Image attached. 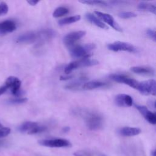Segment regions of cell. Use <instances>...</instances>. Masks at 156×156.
Returning <instances> with one entry per match:
<instances>
[{
  "instance_id": "cell-18",
  "label": "cell",
  "mask_w": 156,
  "mask_h": 156,
  "mask_svg": "<svg viewBox=\"0 0 156 156\" xmlns=\"http://www.w3.org/2000/svg\"><path fill=\"white\" fill-rule=\"evenodd\" d=\"M130 70L136 74L145 75V76H151L153 75L154 73V69L149 66H133L130 68Z\"/></svg>"
},
{
  "instance_id": "cell-30",
  "label": "cell",
  "mask_w": 156,
  "mask_h": 156,
  "mask_svg": "<svg viewBox=\"0 0 156 156\" xmlns=\"http://www.w3.org/2000/svg\"><path fill=\"white\" fill-rule=\"evenodd\" d=\"M146 32H147V35L151 38H152L153 40L156 41V31L152 29H148Z\"/></svg>"
},
{
  "instance_id": "cell-34",
  "label": "cell",
  "mask_w": 156,
  "mask_h": 156,
  "mask_svg": "<svg viewBox=\"0 0 156 156\" xmlns=\"http://www.w3.org/2000/svg\"><path fill=\"white\" fill-rule=\"evenodd\" d=\"M72 77L71 76H61L60 77V80H68V79H69Z\"/></svg>"
},
{
  "instance_id": "cell-10",
  "label": "cell",
  "mask_w": 156,
  "mask_h": 156,
  "mask_svg": "<svg viewBox=\"0 0 156 156\" xmlns=\"http://www.w3.org/2000/svg\"><path fill=\"white\" fill-rule=\"evenodd\" d=\"M5 85L10 90L12 94L15 96H18L19 94L21 82L18 78L15 76H9L6 79Z\"/></svg>"
},
{
  "instance_id": "cell-23",
  "label": "cell",
  "mask_w": 156,
  "mask_h": 156,
  "mask_svg": "<svg viewBox=\"0 0 156 156\" xmlns=\"http://www.w3.org/2000/svg\"><path fill=\"white\" fill-rule=\"evenodd\" d=\"M69 12V9L65 7H58L55 9L52 13V16L54 18L61 17L65 15H66Z\"/></svg>"
},
{
  "instance_id": "cell-7",
  "label": "cell",
  "mask_w": 156,
  "mask_h": 156,
  "mask_svg": "<svg viewBox=\"0 0 156 156\" xmlns=\"http://www.w3.org/2000/svg\"><path fill=\"white\" fill-rule=\"evenodd\" d=\"M107 48L109 50L115 52L127 51L129 52H136L137 51V49L132 44L120 41H115L108 44Z\"/></svg>"
},
{
  "instance_id": "cell-12",
  "label": "cell",
  "mask_w": 156,
  "mask_h": 156,
  "mask_svg": "<svg viewBox=\"0 0 156 156\" xmlns=\"http://www.w3.org/2000/svg\"><path fill=\"white\" fill-rule=\"evenodd\" d=\"M115 102L119 107H131L133 104V99L129 94H119L116 96Z\"/></svg>"
},
{
  "instance_id": "cell-14",
  "label": "cell",
  "mask_w": 156,
  "mask_h": 156,
  "mask_svg": "<svg viewBox=\"0 0 156 156\" xmlns=\"http://www.w3.org/2000/svg\"><path fill=\"white\" fill-rule=\"evenodd\" d=\"M37 32H27L20 35L16 38V42L20 43H30L37 41Z\"/></svg>"
},
{
  "instance_id": "cell-21",
  "label": "cell",
  "mask_w": 156,
  "mask_h": 156,
  "mask_svg": "<svg viewBox=\"0 0 156 156\" xmlns=\"http://www.w3.org/2000/svg\"><path fill=\"white\" fill-rule=\"evenodd\" d=\"M38 126V124L35 122H32V121H26L21 124L19 127H18V130L21 132H26L27 133L31 130L33 128Z\"/></svg>"
},
{
  "instance_id": "cell-1",
  "label": "cell",
  "mask_w": 156,
  "mask_h": 156,
  "mask_svg": "<svg viewBox=\"0 0 156 156\" xmlns=\"http://www.w3.org/2000/svg\"><path fill=\"white\" fill-rule=\"evenodd\" d=\"M96 48V45L93 43H88L85 45L73 46L69 48L71 55L74 58H89L91 56L90 51Z\"/></svg>"
},
{
  "instance_id": "cell-8",
  "label": "cell",
  "mask_w": 156,
  "mask_h": 156,
  "mask_svg": "<svg viewBox=\"0 0 156 156\" xmlns=\"http://www.w3.org/2000/svg\"><path fill=\"white\" fill-rule=\"evenodd\" d=\"M86 32L82 30L74 31L70 32L66 35L63 39L64 44L68 47H72L74 46V43L82 38L83 36H85Z\"/></svg>"
},
{
  "instance_id": "cell-25",
  "label": "cell",
  "mask_w": 156,
  "mask_h": 156,
  "mask_svg": "<svg viewBox=\"0 0 156 156\" xmlns=\"http://www.w3.org/2000/svg\"><path fill=\"white\" fill-rule=\"evenodd\" d=\"M46 130V127L44 126H37L34 128H33L31 130H30L28 132V134L29 135H33L36 133H39L41 132H43Z\"/></svg>"
},
{
  "instance_id": "cell-35",
  "label": "cell",
  "mask_w": 156,
  "mask_h": 156,
  "mask_svg": "<svg viewBox=\"0 0 156 156\" xmlns=\"http://www.w3.org/2000/svg\"><path fill=\"white\" fill-rule=\"evenodd\" d=\"M69 130H70V128L69 127H65L62 129L63 132H68L69 131Z\"/></svg>"
},
{
  "instance_id": "cell-11",
  "label": "cell",
  "mask_w": 156,
  "mask_h": 156,
  "mask_svg": "<svg viewBox=\"0 0 156 156\" xmlns=\"http://www.w3.org/2000/svg\"><path fill=\"white\" fill-rule=\"evenodd\" d=\"M136 108L149 123L152 124H156V115L155 113L151 112L146 106L144 105H136Z\"/></svg>"
},
{
  "instance_id": "cell-32",
  "label": "cell",
  "mask_w": 156,
  "mask_h": 156,
  "mask_svg": "<svg viewBox=\"0 0 156 156\" xmlns=\"http://www.w3.org/2000/svg\"><path fill=\"white\" fill-rule=\"evenodd\" d=\"M8 87L4 84V85H2L0 87V96L2 95V94H4L7 90H8Z\"/></svg>"
},
{
  "instance_id": "cell-37",
  "label": "cell",
  "mask_w": 156,
  "mask_h": 156,
  "mask_svg": "<svg viewBox=\"0 0 156 156\" xmlns=\"http://www.w3.org/2000/svg\"><path fill=\"white\" fill-rule=\"evenodd\" d=\"M154 107L156 108V101H155V103H154Z\"/></svg>"
},
{
  "instance_id": "cell-39",
  "label": "cell",
  "mask_w": 156,
  "mask_h": 156,
  "mask_svg": "<svg viewBox=\"0 0 156 156\" xmlns=\"http://www.w3.org/2000/svg\"><path fill=\"white\" fill-rule=\"evenodd\" d=\"M101 156H105V155H102Z\"/></svg>"
},
{
  "instance_id": "cell-26",
  "label": "cell",
  "mask_w": 156,
  "mask_h": 156,
  "mask_svg": "<svg viewBox=\"0 0 156 156\" xmlns=\"http://www.w3.org/2000/svg\"><path fill=\"white\" fill-rule=\"evenodd\" d=\"M118 16L123 19H129L136 16V14L132 12H121L118 14Z\"/></svg>"
},
{
  "instance_id": "cell-4",
  "label": "cell",
  "mask_w": 156,
  "mask_h": 156,
  "mask_svg": "<svg viewBox=\"0 0 156 156\" xmlns=\"http://www.w3.org/2000/svg\"><path fill=\"white\" fill-rule=\"evenodd\" d=\"M39 144L49 147H70L71 143L67 140L63 138L44 139L38 141Z\"/></svg>"
},
{
  "instance_id": "cell-36",
  "label": "cell",
  "mask_w": 156,
  "mask_h": 156,
  "mask_svg": "<svg viewBox=\"0 0 156 156\" xmlns=\"http://www.w3.org/2000/svg\"><path fill=\"white\" fill-rule=\"evenodd\" d=\"M152 156H156V148H155V149L152 152Z\"/></svg>"
},
{
  "instance_id": "cell-5",
  "label": "cell",
  "mask_w": 156,
  "mask_h": 156,
  "mask_svg": "<svg viewBox=\"0 0 156 156\" xmlns=\"http://www.w3.org/2000/svg\"><path fill=\"white\" fill-rule=\"evenodd\" d=\"M109 78L115 82L121 83H124L136 90L139 85V82H138L136 80L133 78H131L124 74H111L109 76Z\"/></svg>"
},
{
  "instance_id": "cell-28",
  "label": "cell",
  "mask_w": 156,
  "mask_h": 156,
  "mask_svg": "<svg viewBox=\"0 0 156 156\" xmlns=\"http://www.w3.org/2000/svg\"><path fill=\"white\" fill-rule=\"evenodd\" d=\"M9 7L5 2H2L0 3V16L4 15L8 12Z\"/></svg>"
},
{
  "instance_id": "cell-20",
  "label": "cell",
  "mask_w": 156,
  "mask_h": 156,
  "mask_svg": "<svg viewBox=\"0 0 156 156\" xmlns=\"http://www.w3.org/2000/svg\"><path fill=\"white\" fill-rule=\"evenodd\" d=\"M138 9L140 10L148 11L156 15V4L143 2L138 4Z\"/></svg>"
},
{
  "instance_id": "cell-15",
  "label": "cell",
  "mask_w": 156,
  "mask_h": 156,
  "mask_svg": "<svg viewBox=\"0 0 156 156\" xmlns=\"http://www.w3.org/2000/svg\"><path fill=\"white\" fill-rule=\"evenodd\" d=\"M16 29V23L12 20H5L0 23V34L3 35L12 32Z\"/></svg>"
},
{
  "instance_id": "cell-33",
  "label": "cell",
  "mask_w": 156,
  "mask_h": 156,
  "mask_svg": "<svg viewBox=\"0 0 156 156\" xmlns=\"http://www.w3.org/2000/svg\"><path fill=\"white\" fill-rule=\"evenodd\" d=\"M28 4H29L30 5H37L38 2L39 1H36V0H29L27 1Z\"/></svg>"
},
{
  "instance_id": "cell-3",
  "label": "cell",
  "mask_w": 156,
  "mask_h": 156,
  "mask_svg": "<svg viewBox=\"0 0 156 156\" xmlns=\"http://www.w3.org/2000/svg\"><path fill=\"white\" fill-rule=\"evenodd\" d=\"M99 64V62L95 59H91L89 58H81L79 60L74 61L69 63L65 68L64 71L66 74H69L74 69L81 67H87L94 66Z\"/></svg>"
},
{
  "instance_id": "cell-27",
  "label": "cell",
  "mask_w": 156,
  "mask_h": 156,
  "mask_svg": "<svg viewBox=\"0 0 156 156\" xmlns=\"http://www.w3.org/2000/svg\"><path fill=\"white\" fill-rule=\"evenodd\" d=\"M27 101V99L26 98H15L10 99L8 101V102L12 104H23Z\"/></svg>"
},
{
  "instance_id": "cell-31",
  "label": "cell",
  "mask_w": 156,
  "mask_h": 156,
  "mask_svg": "<svg viewBox=\"0 0 156 156\" xmlns=\"http://www.w3.org/2000/svg\"><path fill=\"white\" fill-rule=\"evenodd\" d=\"M74 156H91L90 154L83 151H79L76 152H74Z\"/></svg>"
},
{
  "instance_id": "cell-13",
  "label": "cell",
  "mask_w": 156,
  "mask_h": 156,
  "mask_svg": "<svg viewBox=\"0 0 156 156\" xmlns=\"http://www.w3.org/2000/svg\"><path fill=\"white\" fill-rule=\"evenodd\" d=\"M55 35V32L51 29H47L37 32V42L42 43L49 40H51Z\"/></svg>"
},
{
  "instance_id": "cell-17",
  "label": "cell",
  "mask_w": 156,
  "mask_h": 156,
  "mask_svg": "<svg viewBox=\"0 0 156 156\" xmlns=\"http://www.w3.org/2000/svg\"><path fill=\"white\" fill-rule=\"evenodd\" d=\"M141 130L138 127H124L119 129V133L121 135L124 136H135L141 133Z\"/></svg>"
},
{
  "instance_id": "cell-9",
  "label": "cell",
  "mask_w": 156,
  "mask_h": 156,
  "mask_svg": "<svg viewBox=\"0 0 156 156\" xmlns=\"http://www.w3.org/2000/svg\"><path fill=\"white\" fill-rule=\"evenodd\" d=\"M94 13L99 19H101L102 21H103L105 23L108 24L110 26H111L115 30L118 32H122L121 27L115 21V20H114L113 17L112 15L106 13L99 12V11H94Z\"/></svg>"
},
{
  "instance_id": "cell-6",
  "label": "cell",
  "mask_w": 156,
  "mask_h": 156,
  "mask_svg": "<svg viewBox=\"0 0 156 156\" xmlns=\"http://www.w3.org/2000/svg\"><path fill=\"white\" fill-rule=\"evenodd\" d=\"M137 90L144 95H156V80L149 79L139 82Z\"/></svg>"
},
{
  "instance_id": "cell-29",
  "label": "cell",
  "mask_w": 156,
  "mask_h": 156,
  "mask_svg": "<svg viewBox=\"0 0 156 156\" xmlns=\"http://www.w3.org/2000/svg\"><path fill=\"white\" fill-rule=\"evenodd\" d=\"M10 129L9 127H1L0 128V138L5 137L9 135L10 133Z\"/></svg>"
},
{
  "instance_id": "cell-19",
  "label": "cell",
  "mask_w": 156,
  "mask_h": 156,
  "mask_svg": "<svg viewBox=\"0 0 156 156\" xmlns=\"http://www.w3.org/2000/svg\"><path fill=\"white\" fill-rule=\"evenodd\" d=\"M85 17L87 20L90 22L91 23L93 24L94 25L104 29H107L108 27L106 24H105L99 18H97L95 15L91 13H87L85 15Z\"/></svg>"
},
{
  "instance_id": "cell-38",
  "label": "cell",
  "mask_w": 156,
  "mask_h": 156,
  "mask_svg": "<svg viewBox=\"0 0 156 156\" xmlns=\"http://www.w3.org/2000/svg\"><path fill=\"white\" fill-rule=\"evenodd\" d=\"M1 127H2V124L0 123V128H1Z\"/></svg>"
},
{
  "instance_id": "cell-40",
  "label": "cell",
  "mask_w": 156,
  "mask_h": 156,
  "mask_svg": "<svg viewBox=\"0 0 156 156\" xmlns=\"http://www.w3.org/2000/svg\"><path fill=\"white\" fill-rule=\"evenodd\" d=\"M155 115H156V112H155Z\"/></svg>"
},
{
  "instance_id": "cell-2",
  "label": "cell",
  "mask_w": 156,
  "mask_h": 156,
  "mask_svg": "<svg viewBox=\"0 0 156 156\" xmlns=\"http://www.w3.org/2000/svg\"><path fill=\"white\" fill-rule=\"evenodd\" d=\"M85 118L87 126L90 130H99L103 126V118L98 113L88 112L86 113Z\"/></svg>"
},
{
  "instance_id": "cell-24",
  "label": "cell",
  "mask_w": 156,
  "mask_h": 156,
  "mask_svg": "<svg viewBox=\"0 0 156 156\" xmlns=\"http://www.w3.org/2000/svg\"><path fill=\"white\" fill-rule=\"evenodd\" d=\"M81 3L86 4L88 5H98V6H102L106 7L108 6V3L105 1H97V0H85V1H79Z\"/></svg>"
},
{
  "instance_id": "cell-16",
  "label": "cell",
  "mask_w": 156,
  "mask_h": 156,
  "mask_svg": "<svg viewBox=\"0 0 156 156\" xmlns=\"http://www.w3.org/2000/svg\"><path fill=\"white\" fill-rule=\"evenodd\" d=\"M108 86V83L99 81V80H92L90 82H85L82 86V88L83 90H93L98 88H102Z\"/></svg>"
},
{
  "instance_id": "cell-22",
  "label": "cell",
  "mask_w": 156,
  "mask_h": 156,
  "mask_svg": "<svg viewBox=\"0 0 156 156\" xmlns=\"http://www.w3.org/2000/svg\"><path fill=\"white\" fill-rule=\"evenodd\" d=\"M80 20V16L77 15H74L69 17H66L63 19L60 20L58 23L60 25H65V24H71L75 22H77Z\"/></svg>"
}]
</instances>
